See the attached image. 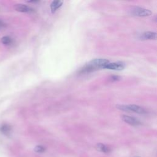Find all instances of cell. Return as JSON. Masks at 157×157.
<instances>
[{
  "mask_svg": "<svg viewBox=\"0 0 157 157\" xmlns=\"http://www.w3.org/2000/svg\"><path fill=\"white\" fill-rule=\"evenodd\" d=\"M109 61L106 59L103 58H97L95 60H93L91 61L83 66L82 68L80 69L79 72L83 74V73H89L95 70H97L99 68H104Z\"/></svg>",
  "mask_w": 157,
  "mask_h": 157,
  "instance_id": "1",
  "label": "cell"
},
{
  "mask_svg": "<svg viewBox=\"0 0 157 157\" xmlns=\"http://www.w3.org/2000/svg\"><path fill=\"white\" fill-rule=\"evenodd\" d=\"M117 108L121 111H126V112H133L139 114H144L146 113L145 110L137 105L134 104H130V105H117Z\"/></svg>",
  "mask_w": 157,
  "mask_h": 157,
  "instance_id": "2",
  "label": "cell"
},
{
  "mask_svg": "<svg viewBox=\"0 0 157 157\" xmlns=\"http://www.w3.org/2000/svg\"><path fill=\"white\" fill-rule=\"evenodd\" d=\"M131 14L138 17H147L152 14V12L149 9L139 7H134L131 10Z\"/></svg>",
  "mask_w": 157,
  "mask_h": 157,
  "instance_id": "3",
  "label": "cell"
},
{
  "mask_svg": "<svg viewBox=\"0 0 157 157\" xmlns=\"http://www.w3.org/2000/svg\"><path fill=\"white\" fill-rule=\"evenodd\" d=\"M125 67V64L123 62H114L108 63L104 67L103 69H107L110 70L115 71H121L123 70Z\"/></svg>",
  "mask_w": 157,
  "mask_h": 157,
  "instance_id": "4",
  "label": "cell"
},
{
  "mask_svg": "<svg viewBox=\"0 0 157 157\" xmlns=\"http://www.w3.org/2000/svg\"><path fill=\"white\" fill-rule=\"evenodd\" d=\"M122 119L124 122L127 123L129 125H133V126H138V125H140L141 124V122L138 119H135L134 117H133L125 116V115H124V116L122 117Z\"/></svg>",
  "mask_w": 157,
  "mask_h": 157,
  "instance_id": "5",
  "label": "cell"
},
{
  "mask_svg": "<svg viewBox=\"0 0 157 157\" xmlns=\"http://www.w3.org/2000/svg\"><path fill=\"white\" fill-rule=\"evenodd\" d=\"M15 9L17 11L21 13H31L33 11V9L23 4H18L15 6Z\"/></svg>",
  "mask_w": 157,
  "mask_h": 157,
  "instance_id": "6",
  "label": "cell"
},
{
  "mask_svg": "<svg viewBox=\"0 0 157 157\" xmlns=\"http://www.w3.org/2000/svg\"><path fill=\"white\" fill-rule=\"evenodd\" d=\"M156 38V33L151 31L144 33L141 36V39L144 40H155Z\"/></svg>",
  "mask_w": 157,
  "mask_h": 157,
  "instance_id": "7",
  "label": "cell"
},
{
  "mask_svg": "<svg viewBox=\"0 0 157 157\" xmlns=\"http://www.w3.org/2000/svg\"><path fill=\"white\" fill-rule=\"evenodd\" d=\"M96 149L99 152L106 153L111 152V149L108 147V146L106 145L105 144H101V143H99V144H97Z\"/></svg>",
  "mask_w": 157,
  "mask_h": 157,
  "instance_id": "8",
  "label": "cell"
},
{
  "mask_svg": "<svg viewBox=\"0 0 157 157\" xmlns=\"http://www.w3.org/2000/svg\"><path fill=\"white\" fill-rule=\"evenodd\" d=\"M11 127L9 124L4 123L0 126V131L5 135H9L11 131Z\"/></svg>",
  "mask_w": 157,
  "mask_h": 157,
  "instance_id": "9",
  "label": "cell"
},
{
  "mask_svg": "<svg viewBox=\"0 0 157 157\" xmlns=\"http://www.w3.org/2000/svg\"><path fill=\"white\" fill-rule=\"evenodd\" d=\"M63 3V2L62 1H54L52 2L50 4V9L52 13H55L56 12V10L62 6Z\"/></svg>",
  "mask_w": 157,
  "mask_h": 157,
  "instance_id": "10",
  "label": "cell"
},
{
  "mask_svg": "<svg viewBox=\"0 0 157 157\" xmlns=\"http://www.w3.org/2000/svg\"><path fill=\"white\" fill-rule=\"evenodd\" d=\"M1 43L4 45H9L12 43V39L9 36H4L1 39Z\"/></svg>",
  "mask_w": 157,
  "mask_h": 157,
  "instance_id": "11",
  "label": "cell"
},
{
  "mask_svg": "<svg viewBox=\"0 0 157 157\" xmlns=\"http://www.w3.org/2000/svg\"><path fill=\"white\" fill-rule=\"evenodd\" d=\"M34 150L37 153H43L46 151L45 147L42 145H37Z\"/></svg>",
  "mask_w": 157,
  "mask_h": 157,
  "instance_id": "12",
  "label": "cell"
},
{
  "mask_svg": "<svg viewBox=\"0 0 157 157\" xmlns=\"http://www.w3.org/2000/svg\"><path fill=\"white\" fill-rule=\"evenodd\" d=\"M120 77L119 76H111L110 77V80L111 81H117V80H119L120 79Z\"/></svg>",
  "mask_w": 157,
  "mask_h": 157,
  "instance_id": "13",
  "label": "cell"
},
{
  "mask_svg": "<svg viewBox=\"0 0 157 157\" xmlns=\"http://www.w3.org/2000/svg\"><path fill=\"white\" fill-rule=\"evenodd\" d=\"M4 26V24L3 22H2L1 21H0V27H2Z\"/></svg>",
  "mask_w": 157,
  "mask_h": 157,
  "instance_id": "14",
  "label": "cell"
},
{
  "mask_svg": "<svg viewBox=\"0 0 157 157\" xmlns=\"http://www.w3.org/2000/svg\"><path fill=\"white\" fill-rule=\"evenodd\" d=\"M133 157H140V156H133Z\"/></svg>",
  "mask_w": 157,
  "mask_h": 157,
  "instance_id": "15",
  "label": "cell"
}]
</instances>
